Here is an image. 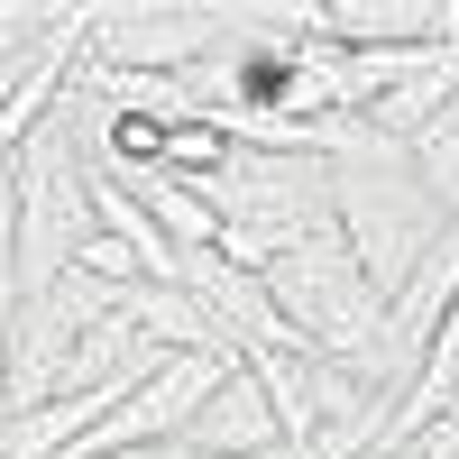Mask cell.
I'll return each instance as SVG.
<instances>
[{"mask_svg":"<svg viewBox=\"0 0 459 459\" xmlns=\"http://www.w3.org/2000/svg\"><path fill=\"white\" fill-rule=\"evenodd\" d=\"M413 175H423V194L459 221V110H441V120L413 138Z\"/></svg>","mask_w":459,"mask_h":459,"instance_id":"52a82bcc","label":"cell"},{"mask_svg":"<svg viewBox=\"0 0 459 459\" xmlns=\"http://www.w3.org/2000/svg\"><path fill=\"white\" fill-rule=\"evenodd\" d=\"M10 203H19V248H10V303H37L47 285L74 276V257L101 239V212H92V175H83V147H74V120L56 110L19 157H10Z\"/></svg>","mask_w":459,"mask_h":459,"instance_id":"7a4b0ae2","label":"cell"},{"mask_svg":"<svg viewBox=\"0 0 459 459\" xmlns=\"http://www.w3.org/2000/svg\"><path fill=\"white\" fill-rule=\"evenodd\" d=\"M120 313L157 340V350H230L221 340V322L203 313L184 285H157V276H138V285H120Z\"/></svg>","mask_w":459,"mask_h":459,"instance_id":"8992f818","label":"cell"},{"mask_svg":"<svg viewBox=\"0 0 459 459\" xmlns=\"http://www.w3.org/2000/svg\"><path fill=\"white\" fill-rule=\"evenodd\" d=\"M313 37H331V47H441V37H459V10H441V0H331V10H294Z\"/></svg>","mask_w":459,"mask_h":459,"instance_id":"5b68a950","label":"cell"},{"mask_svg":"<svg viewBox=\"0 0 459 459\" xmlns=\"http://www.w3.org/2000/svg\"><path fill=\"white\" fill-rule=\"evenodd\" d=\"M266 294L285 303V322L303 331V350L313 359H340L386 386V331H395V303L368 285V266L350 257V239H340V221L322 230V239H303L294 257L266 266ZM395 395V386H386Z\"/></svg>","mask_w":459,"mask_h":459,"instance_id":"6da1fadb","label":"cell"},{"mask_svg":"<svg viewBox=\"0 0 459 459\" xmlns=\"http://www.w3.org/2000/svg\"><path fill=\"white\" fill-rule=\"evenodd\" d=\"M239 10H184V0H129V10L92 19V74H194L221 56Z\"/></svg>","mask_w":459,"mask_h":459,"instance_id":"277c9868","label":"cell"},{"mask_svg":"<svg viewBox=\"0 0 459 459\" xmlns=\"http://www.w3.org/2000/svg\"><path fill=\"white\" fill-rule=\"evenodd\" d=\"M331 221L350 257L368 266V285L404 303L413 276L432 266V248L450 239V212L423 194V175H413V147L404 157H377V166H331Z\"/></svg>","mask_w":459,"mask_h":459,"instance_id":"3957f363","label":"cell"}]
</instances>
